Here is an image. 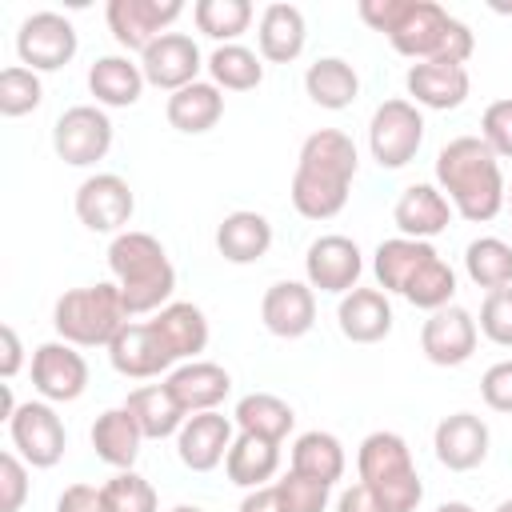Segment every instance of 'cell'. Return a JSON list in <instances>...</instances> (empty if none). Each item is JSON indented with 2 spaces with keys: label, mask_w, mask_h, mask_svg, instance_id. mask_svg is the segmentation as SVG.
I'll use <instances>...</instances> for the list:
<instances>
[{
  "label": "cell",
  "mask_w": 512,
  "mask_h": 512,
  "mask_svg": "<svg viewBox=\"0 0 512 512\" xmlns=\"http://www.w3.org/2000/svg\"><path fill=\"white\" fill-rule=\"evenodd\" d=\"M360 20L388 36L400 56L464 64L476 52V36L464 20L448 16L436 0H360Z\"/></svg>",
  "instance_id": "6da1fadb"
},
{
  "label": "cell",
  "mask_w": 512,
  "mask_h": 512,
  "mask_svg": "<svg viewBox=\"0 0 512 512\" xmlns=\"http://www.w3.org/2000/svg\"><path fill=\"white\" fill-rule=\"evenodd\" d=\"M360 156L348 132L340 128H316L296 156L292 172V208L304 220H332L348 204V188L356 180Z\"/></svg>",
  "instance_id": "7a4b0ae2"
},
{
  "label": "cell",
  "mask_w": 512,
  "mask_h": 512,
  "mask_svg": "<svg viewBox=\"0 0 512 512\" xmlns=\"http://www.w3.org/2000/svg\"><path fill=\"white\" fill-rule=\"evenodd\" d=\"M436 188L448 196L452 212L472 224H488L504 208V172L500 156L480 136H456L436 156Z\"/></svg>",
  "instance_id": "3957f363"
},
{
  "label": "cell",
  "mask_w": 512,
  "mask_h": 512,
  "mask_svg": "<svg viewBox=\"0 0 512 512\" xmlns=\"http://www.w3.org/2000/svg\"><path fill=\"white\" fill-rule=\"evenodd\" d=\"M108 268H112V284L124 296L128 316H148V312H160L164 304H172L176 268L152 232L124 228L120 236H112Z\"/></svg>",
  "instance_id": "277c9868"
},
{
  "label": "cell",
  "mask_w": 512,
  "mask_h": 512,
  "mask_svg": "<svg viewBox=\"0 0 512 512\" xmlns=\"http://www.w3.org/2000/svg\"><path fill=\"white\" fill-rule=\"evenodd\" d=\"M356 472H360V484H368L388 512H416L424 500L412 448L400 432H368L356 452Z\"/></svg>",
  "instance_id": "5b68a950"
},
{
  "label": "cell",
  "mask_w": 512,
  "mask_h": 512,
  "mask_svg": "<svg viewBox=\"0 0 512 512\" xmlns=\"http://www.w3.org/2000/svg\"><path fill=\"white\" fill-rule=\"evenodd\" d=\"M128 308L116 284H88V288H72L56 300L52 308V324L60 332V340L76 344V348H96V344H112L116 332L128 324Z\"/></svg>",
  "instance_id": "8992f818"
},
{
  "label": "cell",
  "mask_w": 512,
  "mask_h": 512,
  "mask_svg": "<svg viewBox=\"0 0 512 512\" xmlns=\"http://www.w3.org/2000/svg\"><path fill=\"white\" fill-rule=\"evenodd\" d=\"M424 144V116L412 100H384L368 120V148L380 168H404Z\"/></svg>",
  "instance_id": "52a82bcc"
},
{
  "label": "cell",
  "mask_w": 512,
  "mask_h": 512,
  "mask_svg": "<svg viewBox=\"0 0 512 512\" xmlns=\"http://www.w3.org/2000/svg\"><path fill=\"white\" fill-rule=\"evenodd\" d=\"M52 148L72 168H88V164L104 160L108 148H112V120H108V112L100 104H72L52 124Z\"/></svg>",
  "instance_id": "ba28073f"
},
{
  "label": "cell",
  "mask_w": 512,
  "mask_h": 512,
  "mask_svg": "<svg viewBox=\"0 0 512 512\" xmlns=\"http://www.w3.org/2000/svg\"><path fill=\"white\" fill-rule=\"evenodd\" d=\"M8 436H12V448L20 452V460L32 468L60 464V456L68 448L64 420L56 416V408L48 400H24L8 420Z\"/></svg>",
  "instance_id": "9c48e42d"
},
{
  "label": "cell",
  "mask_w": 512,
  "mask_h": 512,
  "mask_svg": "<svg viewBox=\"0 0 512 512\" xmlns=\"http://www.w3.org/2000/svg\"><path fill=\"white\" fill-rule=\"evenodd\" d=\"M76 28L60 12H32L16 28V56L32 72H56L76 56Z\"/></svg>",
  "instance_id": "30bf717a"
},
{
  "label": "cell",
  "mask_w": 512,
  "mask_h": 512,
  "mask_svg": "<svg viewBox=\"0 0 512 512\" xmlns=\"http://www.w3.org/2000/svg\"><path fill=\"white\" fill-rule=\"evenodd\" d=\"M132 212H136V196H132L128 180L116 172H96L76 188V216L88 232L120 236L124 224L132 220Z\"/></svg>",
  "instance_id": "8fae6325"
},
{
  "label": "cell",
  "mask_w": 512,
  "mask_h": 512,
  "mask_svg": "<svg viewBox=\"0 0 512 512\" xmlns=\"http://www.w3.org/2000/svg\"><path fill=\"white\" fill-rule=\"evenodd\" d=\"M476 340H480V324L460 304H448V308L428 312V320L420 328V348H424V356L436 368H460V364H468L472 352H476Z\"/></svg>",
  "instance_id": "7c38bea8"
},
{
  "label": "cell",
  "mask_w": 512,
  "mask_h": 512,
  "mask_svg": "<svg viewBox=\"0 0 512 512\" xmlns=\"http://www.w3.org/2000/svg\"><path fill=\"white\" fill-rule=\"evenodd\" d=\"M32 388L48 404H72L88 388V360L68 340H48L32 352Z\"/></svg>",
  "instance_id": "4fadbf2b"
},
{
  "label": "cell",
  "mask_w": 512,
  "mask_h": 512,
  "mask_svg": "<svg viewBox=\"0 0 512 512\" xmlns=\"http://www.w3.org/2000/svg\"><path fill=\"white\" fill-rule=\"evenodd\" d=\"M180 12H184L180 0H108L104 20H108V32L116 36L120 48L144 52L156 36L168 32V24Z\"/></svg>",
  "instance_id": "5bb4252c"
},
{
  "label": "cell",
  "mask_w": 512,
  "mask_h": 512,
  "mask_svg": "<svg viewBox=\"0 0 512 512\" xmlns=\"http://www.w3.org/2000/svg\"><path fill=\"white\" fill-rule=\"evenodd\" d=\"M360 272H364V256H360L356 240L332 232V236H316V240L308 244L304 276H308L312 292L320 288V292H336V296H344V292L356 288Z\"/></svg>",
  "instance_id": "9a60e30c"
},
{
  "label": "cell",
  "mask_w": 512,
  "mask_h": 512,
  "mask_svg": "<svg viewBox=\"0 0 512 512\" xmlns=\"http://www.w3.org/2000/svg\"><path fill=\"white\" fill-rule=\"evenodd\" d=\"M108 360H112V368L120 372V376H128V380H152V376H160V372H172V364H176V356H172V348L164 344V336L152 328V320H144V324H124L120 332H116V340L108 344Z\"/></svg>",
  "instance_id": "2e32d148"
},
{
  "label": "cell",
  "mask_w": 512,
  "mask_h": 512,
  "mask_svg": "<svg viewBox=\"0 0 512 512\" xmlns=\"http://www.w3.org/2000/svg\"><path fill=\"white\" fill-rule=\"evenodd\" d=\"M204 60H200V48L192 36L184 32H164L156 36L144 52H140V72L148 84L164 88V92H180L188 84H196Z\"/></svg>",
  "instance_id": "e0dca14e"
},
{
  "label": "cell",
  "mask_w": 512,
  "mask_h": 512,
  "mask_svg": "<svg viewBox=\"0 0 512 512\" xmlns=\"http://www.w3.org/2000/svg\"><path fill=\"white\" fill-rule=\"evenodd\" d=\"M260 320L280 340H300L316 324V292L304 280H276L260 300Z\"/></svg>",
  "instance_id": "ac0fdd59"
},
{
  "label": "cell",
  "mask_w": 512,
  "mask_h": 512,
  "mask_svg": "<svg viewBox=\"0 0 512 512\" xmlns=\"http://www.w3.org/2000/svg\"><path fill=\"white\" fill-rule=\"evenodd\" d=\"M488 440H492L488 436V424L476 412H452L432 432L436 460L448 472H472V468H480L484 456H488Z\"/></svg>",
  "instance_id": "d6986e66"
},
{
  "label": "cell",
  "mask_w": 512,
  "mask_h": 512,
  "mask_svg": "<svg viewBox=\"0 0 512 512\" xmlns=\"http://www.w3.org/2000/svg\"><path fill=\"white\" fill-rule=\"evenodd\" d=\"M232 424L228 416L220 412H196L184 420V428L176 432V452H180V464L192 468V472H212L220 460H228V448H232Z\"/></svg>",
  "instance_id": "ffe728a7"
},
{
  "label": "cell",
  "mask_w": 512,
  "mask_h": 512,
  "mask_svg": "<svg viewBox=\"0 0 512 512\" xmlns=\"http://www.w3.org/2000/svg\"><path fill=\"white\" fill-rule=\"evenodd\" d=\"M404 88L412 96V104L420 108H432V112H448V108H460L468 100V68L464 64H440V60H420L408 68L404 76Z\"/></svg>",
  "instance_id": "44dd1931"
},
{
  "label": "cell",
  "mask_w": 512,
  "mask_h": 512,
  "mask_svg": "<svg viewBox=\"0 0 512 512\" xmlns=\"http://www.w3.org/2000/svg\"><path fill=\"white\" fill-rule=\"evenodd\" d=\"M164 388L188 416H196V412H216V404L232 392V376L212 360H184L180 368L168 372Z\"/></svg>",
  "instance_id": "7402d4cb"
},
{
  "label": "cell",
  "mask_w": 512,
  "mask_h": 512,
  "mask_svg": "<svg viewBox=\"0 0 512 512\" xmlns=\"http://www.w3.org/2000/svg\"><path fill=\"white\" fill-rule=\"evenodd\" d=\"M392 224L408 240H432L452 224V204L436 184H408L392 208Z\"/></svg>",
  "instance_id": "603a6c76"
},
{
  "label": "cell",
  "mask_w": 512,
  "mask_h": 512,
  "mask_svg": "<svg viewBox=\"0 0 512 512\" xmlns=\"http://www.w3.org/2000/svg\"><path fill=\"white\" fill-rule=\"evenodd\" d=\"M336 324L352 344H376L392 332V304L380 288H352L340 296Z\"/></svg>",
  "instance_id": "cb8c5ba5"
},
{
  "label": "cell",
  "mask_w": 512,
  "mask_h": 512,
  "mask_svg": "<svg viewBox=\"0 0 512 512\" xmlns=\"http://www.w3.org/2000/svg\"><path fill=\"white\" fill-rule=\"evenodd\" d=\"M304 40H308V24H304V12L296 4H268L260 12V24H256V44H260V56L272 60V64H292L300 52H304Z\"/></svg>",
  "instance_id": "d4e9b609"
},
{
  "label": "cell",
  "mask_w": 512,
  "mask_h": 512,
  "mask_svg": "<svg viewBox=\"0 0 512 512\" xmlns=\"http://www.w3.org/2000/svg\"><path fill=\"white\" fill-rule=\"evenodd\" d=\"M268 248H272V224H268V216H260L252 208L228 212L216 228V252L228 264H256Z\"/></svg>",
  "instance_id": "484cf974"
},
{
  "label": "cell",
  "mask_w": 512,
  "mask_h": 512,
  "mask_svg": "<svg viewBox=\"0 0 512 512\" xmlns=\"http://www.w3.org/2000/svg\"><path fill=\"white\" fill-rule=\"evenodd\" d=\"M88 436H92L96 456H100L108 468H116V472H128V468L136 464V456H140V444H144V432H140V424L132 420V412H128L124 404L100 412Z\"/></svg>",
  "instance_id": "4316f807"
},
{
  "label": "cell",
  "mask_w": 512,
  "mask_h": 512,
  "mask_svg": "<svg viewBox=\"0 0 512 512\" xmlns=\"http://www.w3.org/2000/svg\"><path fill=\"white\" fill-rule=\"evenodd\" d=\"M164 116H168V124L176 132L200 136V132H208V128L220 124V116H224V92L212 80H196V84H188V88H180V92L168 96Z\"/></svg>",
  "instance_id": "83f0119b"
},
{
  "label": "cell",
  "mask_w": 512,
  "mask_h": 512,
  "mask_svg": "<svg viewBox=\"0 0 512 512\" xmlns=\"http://www.w3.org/2000/svg\"><path fill=\"white\" fill-rule=\"evenodd\" d=\"M144 72L128 56H100L88 68V92L96 96L100 108H132L144 92Z\"/></svg>",
  "instance_id": "f1b7e54d"
},
{
  "label": "cell",
  "mask_w": 512,
  "mask_h": 512,
  "mask_svg": "<svg viewBox=\"0 0 512 512\" xmlns=\"http://www.w3.org/2000/svg\"><path fill=\"white\" fill-rule=\"evenodd\" d=\"M440 256L428 240H408V236H392L384 240L376 252H372V272H376V284L384 292H404V284L432 260Z\"/></svg>",
  "instance_id": "f546056e"
},
{
  "label": "cell",
  "mask_w": 512,
  "mask_h": 512,
  "mask_svg": "<svg viewBox=\"0 0 512 512\" xmlns=\"http://www.w3.org/2000/svg\"><path fill=\"white\" fill-rule=\"evenodd\" d=\"M124 408L132 412V420L140 424L144 440H164V436H176L188 420V412L172 400V392L164 384H140L128 392Z\"/></svg>",
  "instance_id": "4dcf8cb0"
},
{
  "label": "cell",
  "mask_w": 512,
  "mask_h": 512,
  "mask_svg": "<svg viewBox=\"0 0 512 512\" xmlns=\"http://www.w3.org/2000/svg\"><path fill=\"white\" fill-rule=\"evenodd\" d=\"M152 328L164 336V344L172 348L176 360H196V352H204V344H208V316L188 300L164 304L152 316Z\"/></svg>",
  "instance_id": "1f68e13d"
},
{
  "label": "cell",
  "mask_w": 512,
  "mask_h": 512,
  "mask_svg": "<svg viewBox=\"0 0 512 512\" xmlns=\"http://www.w3.org/2000/svg\"><path fill=\"white\" fill-rule=\"evenodd\" d=\"M304 92H308L312 104H320V108H328V112H340V108H348V104L360 96V76H356V68H352L348 60H340V56H320V60L308 64V72H304Z\"/></svg>",
  "instance_id": "d6a6232c"
},
{
  "label": "cell",
  "mask_w": 512,
  "mask_h": 512,
  "mask_svg": "<svg viewBox=\"0 0 512 512\" xmlns=\"http://www.w3.org/2000/svg\"><path fill=\"white\" fill-rule=\"evenodd\" d=\"M228 480L240 484V488H264L276 468H280V444L264 440V436H252V432H240L228 448Z\"/></svg>",
  "instance_id": "836d02e7"
},
{
  "label": "cell",
  "mask_w": 512,
  "mask_h": 512,
  "mask_svg": "<svg viewBox=\"0 0 512 512\" xmlns=\"http://www.w3.org/2000/svg\"><path fill=\"white\" fill-rule=\"evenodd\" d=\"M232 420H236L240 432H252V436H264V440L280 444V440L292 432L296 412H292L288 400H280V396H272V392H248V396L236 400Z\"/></svg>",
  "instance_id": "e575fe53"
},
{
  "label": "cell",
  "mask_w": 512,
  "mask_h": 512,
  "mask_svg": "<svg viewBox=\"0 0 512 512\" xmlns=\"http://www.w3.org/2000/svg\"><path fill=\"white\" fill-rule=\"evenodd\" d=\"M292 472H304L312 480L336 484L344 476V444L332 432H320V428L296 436V444H292Z\"/></svg>",
  "instance_id": "d590c367"
},
{
  "label": "cell",
  "mask_w": 512,
  "mask_h": 512,
  "mask_svg": "<svg viewBox=\"0 0 512 512\" xmlns=\"http://www.w3.org/2000/svg\"><path fill=\"white\" fill-rule=\"evenodd\" d=\"M464 272L476 288H508L512 284V248L500 236H480L464 248Z\"/></svg>",
  "instance_id": "8d00e7d4"
},
{
  "label": "cell",
  "mask_w": 512,
  "mask_h": 512,
  "mask_svg": "<svg viewBox=\"0 0 512 512\" xmlns=\"http://www.w3.org/2000/svg\"><path fill=\"white\" fill-rule=\"evenodd\" d=\"M208 72H212V84L224 92H248V88H260L264 80L260 56L244 44H216V52L208 56Z\"/></svg>",
  "instance_id": "74e56055"
},
{
  "label": "cell",
  "mask_w": 512,
  "mask_h": 512,
  "mask_svg": "<svg viewBox=\"0 0 512 512\" xmlns=\"http://www.w3.org/2000/svg\"><path fill=\"white\" fill-rule=\"evenodd\" d=\"M192 16L208 40L236 44V36L248 32V24H252V4L248 0H196Z\"/></svg>",
  "instance_id": "f35d334b"
},
{
  "label": "cell",
  "mask_w": 512,
  "mask_h": 512,
  "mask_svg": "<svg viewBox=\"0 0 512 512\" xmlns=\"http://www.w3.org/2000/svg\"><path fill=\"white\" fill-rule=\"evenodd\" d=\"M412 308H424V312H436V308H448L452 304V296H456V272H452V264L448 260H440V256H432L408 284H404V292H400Z\"/></svg>",
  "instance_id": "ab89813d"
},
{
  "label": "cell",
  "mask_w": 512,
  "mask_h": 512,
  "mask_svg": "<svg viewBox=\"0 0 512 512\" xmlns=\"http://www.w3.org/2000/svg\"><path fill=\"white\" fill-rule=\"evenodd\" d=\"M40 100H44V84L32 68L8 64L0 72V112L4 116H28L40 108Z\"/></svg>",
  "instance_id": "60d3db41"
},
{
  "label": "cell",
  "mask_w": 512,
  "mask_h": 512,
  "mask_svg": "<svg viewBox=\"0 0 512 512\" xmlns=\"http://www.w3.org/2000/svg\"><path fill=\"white\" fill-rule=\"evenodd\" d=\"M104 504L108 512H156L160 500H156V488L140 476V472H116L108 484H104Z\"/></svg>",
  "instance_id": "b9f144b4"
},
{
  "label": "cell",
  "mask_w": 512,
  "mask_h": 512,
  "mask_svg": "<svg viewBox=\"0 0 512 512\" xmlns=\"http://www.w3.org/2000/svg\"><path fill=\"white\" fill-rule=\"evenodd\" d=\"M276 488H280V500H284L288 512H324L328 508V492H332V484L312 480V476L292 472V468H288L284 480H276Z\"/></svg>",
  "instance_id": "7bdbcfd3"
},
{
  "label": "cell",
  "mask_w": 512,
  "mask_h": 512,
  "mask_svg": "<svg viewBox=\"0 0 512 512\" xmlns=\"http://www.w3.org/2000/svg\"><path fill=\"white\" fill-rule=\"evenodd\" d=\"M480 332L492 344L512 348V284L484 296V304H480Z\"/></svg>",
  "instance_id": "ee69618b"
},
{
  "label": "cell",
  "mask_w": 512,
  "mask_h": 512,
  "mask_svg": "<svg viewBox=\"0 0 512 512\" xmlns=\"http://www.w3.org/2000/svg\"><path fill=\"white\" fill-rule=\"evenodd\" d=\"M480 140H484L500 160L512 156V96L492 100V104L484 108V116H480Z\"/></svg>",
  "instance_id": "f6af8a7d"
},
{
  "label": "cell",
  "mask_w": 512,
  "mask_h": 512,
  "mask_svg": "<svg viewBox=\"0 0 512 512\" xmlns=\"http://www.w3.org/2000/svg\"><path fill=\"white\" fill-rule=\"evenodd\" d=\"M28 500V464L16 452H0V512H20Z\"/></svg>",
  "instance_id": "bcb514c9"
},
{
  "label": "cell",
  "mask_w": 512,
  "mask_h": 512,
  "mask_svg": "<svg viewBox=\"0 0 512 512\" xmlns=\"http://www.w3.org/2000/svg\"><path fill=\"white\" fill-rule=\"evenodd\" d=\"M480 396H484V404L492 412H508L512 416V360H500L480 376Z\"/></svg>",
  "instance_id": "7dc6e473"
},
{
  "label": "cell",
  "mask_w": 512,
  "mask_h": 512,
  "mask_svg": "<svg viewBox=\"0 0 512 512\" xmlns=\"http://www.w3.org/2000/svg\"><path fill=\"white\" fill-rule=\"evenodd\" d=\"M56 512H108L104 504V488L96 484H68L56 500Z\"/></svg>",
  "instance_id": "c3c4849f"
},
{
  "label": "cell",
  "mask_w": 512,
  "mask_h": 512,
  "mask_svg": "<svg viewBox=\"0 0 512 512\" xmlns=\"http://www.w3.org/2000/svg\"><path fill=\"white\" fill-rule=\"evenodd\" d=\"M336 512H388V508L372 496L368 484H352V488H344V492L336 496Z\"/></svg>",
  "instance_id": "681fc988"
},
{
  "label": "cell",
  "mask_w": 512,
  "mask_h": 512,
  "mask_svg": "<svg viewBox=\"0 0 512 512\" xmlns=\"http://www.w3.org/2000/svg\"><path fill=\"white\" fill-rule=\"evenodd\" d=\"M0 344H4V352H0V376L12 380L20 372V364H24V348H20V336H16L12 324L0 328Z\"/></svg>",
  "instance_id": "f907efd6"
},
{
  "label": "cell",
  "mask_w": 512,
  "mask_h": 512,
  "mask_svg": "<svg viewBox=\"0 0 512 512\" xmlns=\"http://www.w3.org/2000/svg\"><path fill=\"white\" fill-rule=\"evenodd\" d=\"M240 512H288V508L280 500V488L264 484V488H248V496L240 500Z\"/></svg>",
  "instance_id": "816d5d0a"
},
{
  "label": "cell",
  "mask_w": 512,
  "mask_h": 512,
  "mask_svg": "<svg viewBox=\"0 0 512 512\" xmlns=\"http://www.w3.org/2000/svg\"><path fill=\"white\" fill-rule=\"evenodd\" d=\"M16 408H20V404H16V396H12V384H0V420H12Z\"/></svg>",
  "instance_id": "f5cc1de1"
},
{
  "label": "cell",
  "mask_w": 512,
  "mask_h": 512,
  "mask_svg": "<svg viewBox=\"0 0 512 512\" xmlns=\"http://www.w3.org/2000/svg\"><path fill=\"white\" fill-rule=\"evenodd\" d=\"M436 512H476V508H472V504H464V500H444Z\"/></svg>",
  "instance_id": "db71d44e"
},
{
  "label": "cell",
  "mask_w": 512,
  "mask_h": 512,
  "mask_svg": "<svg viewBox=\"0 0 512 512\" xmlns=\"http://www.w3.org/2000/svg\"><path fill=\"white\" fill-rule=\"evenodd\" d=\"M172 512H204V508H196V504H176Z\"/></svg>",
  "instance_id": "11a10c76"
},
{
  "label": "cell",
  "mask_w": 512,
  "mask_h": 512,
  "mask_svg": "<svg viewBox=\"0 0 512 512\" xmlns=\"http://www.w3.org/2000/svg\"><path fill=\"white\" fill-rule=\"evenodd\" d=\"M492 512H512V500H500V504H496Z\"/></svg>",
  "instance_id": "9f6ffc18"
},
{
  "label": "cell",
  "mask_w": 512,
  "mask_h": 512,
  "mask_svg": "<svg viewBox=\"0 0 512 512\" xmlns=\"http://www.w3.org/2000/svg\"><path fill=\"white\" fill-rule=\"evenodd\" d=\"M504 204H508V212H512V184H508V192H504Z\"/></svg>",
  "instance_id": "6f0895ef"
}]
</instances>
